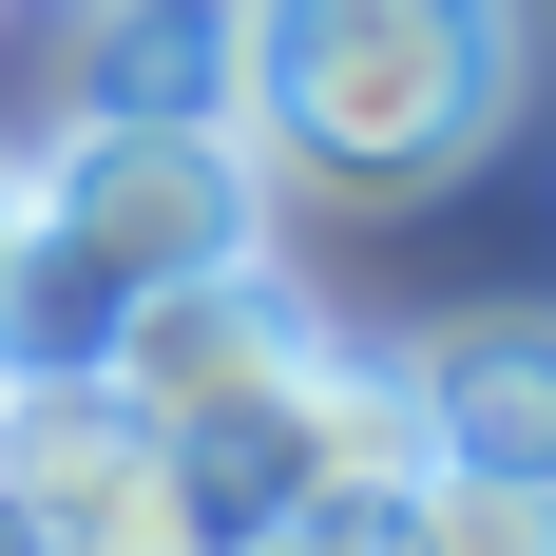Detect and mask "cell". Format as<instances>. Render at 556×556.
Listing matches in <instances>:
<instances>
[{
	"label": "cell",
	"instance_id": "obj_1",
	"mask_svg": "<svg viewBox=\"0 0 556 556\" xmlns=\"http://www.w3.org/2000/svg\"><path fill=\"white\" fill-rule=\"evenodd\" d=\"M518 0H230V135L307 212H403L518 115Z\"/></svg>",
	"mask_w": 556,
	"mask_h": 556
},
{
	"label": "cell",
	"instance_id": "obj_2",
	"mask_svg": "<svg viewBox=\"0 0 556 556\" xmlns=\"http://www.w3.org/2000/svg\"><path fill=\"white\" fill-rule=\"evenodd\" d=\"M20 250H39L77 307H154V288H192V269L288 250V192L250 173L230 115H58V154L20 173Z\"/></svg>",
	"mask_w": 556,
	"mask_h": 556
},
{
	"label": "cell",
	"instance_id": "obj_3",
	"mask_svg": "<svg viewBox=\"0 0 556 556\" xmlns=\"http://www.w3.org/2000/svg\"><path fill=\"white\" fill-rule=\"evenodd\" d=\"M327 345H345V327L307 307V269H288V250H250V269H192V288H154V307H115L97 384L192 460V442H230V422H269Z\"/></svg>",
	"mask_w": 556,
	"mask_h": 556
},
{
	"label": "cell",
	"instance_id": "obj_4",
	"mask_svg": "<svg viewBox=\"0 0 556 556\" xmlns=\"http://www.w3.org/2000/svg\"><path fill=\"white\" fill-rule=\"evenodd\" d=\"M0 518H20L39 556H192L173 442L115 384H20L0 403Z\"/></svg>",
	"mask_w": 556,
	"mask_h": 556
},
{
	"label": "cell",
	"instance_id": "obj_5",
	"mask_svg": "<svg viewBox=\"0 0 556 556\" xmlns=\"http://www.w3.org/2000/svg\"><path fill=\"white\" fill-rule=\"evenodd\" d=\"M403 403H422V460L442 480H518L556 500V307H442L422 345H384Z\"/></svg>",
	"mask_w": 556,
	"mask_h": 556
},
{
	"label": "cell",
	"instance_id": "obj_6",
	"mask_svg": "<svg viewBox=\"0 0 556 556\" xmlns=\"http://www.w3.org/2000/svg\"><path fill=\"white\" fill-rule=\"evenodd\" d=\"M77 115H230V0H77Z\"/></svg>",
	"mask_w": 556,
	"mask_h": 556
},
{
	"label": "cell",
	"instance_id": "obj_7",
	"mask_svg": "<svg viewBox=\"0 0 556 556\" xmlns=\"http://www.w3.org/2000/svg\"><path fill=\"white\" fill-rule=\"evenodd\" d=\"M403 538L422 556H556V500H518V480H422Z\"/></svg>",
	"mask_w": 556,
	"mask_h": 556
},
{
	"label": "cell",
	"instance_id": "obj_8",
	"mask_svg": "<svg viewBox=\"0 0 556 556\" xmlns=\"http://www.w3.org/2000/svg\"><path fill=\"white\" fill-rule=\"evenodd\" d=\"M250 556H422V538H403V500H307V518H269Z\"/></svg>",
	"mask_w": 556,
	"mask_h": 556
},
{
	"label": "cell",
	"instance_id": "obj_9",
	"mask_svg": "<svg viewBox=\"0 0 556 556\" xmlns=\"http://www.w3.org/2000/svg\"><path fill=\"white\" fill-rule=\"evenodd\" d=\"M0 250H20V154H0Z\"/></svg>",
	"mask_w": 556,
	"mask_h": 556
}]
</instances>
